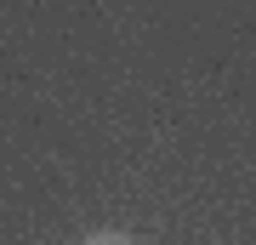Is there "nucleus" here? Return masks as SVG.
Instances as JSON below:
<instances>
[{"label": "nucleus", "mask_w": 256, "mask_h": 245, "mask_svg": "<svg viewBox=\"0 0 256 245\" xmlns=\"http://www.w3.org/2000/svg\"><path fill=\"white\" fill-rule=\"evenodd\" d=\"M86 245H131V239H126V234H114V228H102V234H92Z\"/></svg>", "instance_id": "1"}]
</instances>
